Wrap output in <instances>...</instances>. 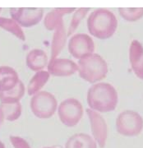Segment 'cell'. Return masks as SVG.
Returning <instances> with one entry per match:
<instances>
[{"label": "cell", "mask_w": 143, "mask_h": 148, "mask_svg": "<svg viewBox=\"0 0 143 148\" xmlns=\"http://www.w3.org/2000/svg\"><path fill=\"white\" fill-rule=\"evenodd\" d=\"M118 95L114 86L107 82L93 85L87 93V103L93 110L107 113L115 110Z\"/></svg>", "instance_id": "1"}, {"label": "cell", "mask_w": 143, "mask_h": 148, "mask_svg": "<svg viewBox=\"0 0 143 148\" xmlns=\"http://www.w3.org/2000/svg\"><path fill=\"white\" fill-rule=\"evenodd\" d=\"M87 28L90 34L100 40L109 39L118 28V20L114 13L105 8L93 11L87 20Z\"/></svg>", "instance_id": "2"}, {"label": "cell", "mask_w": 143, "mask_h": 148, "mask_svg": "<svg viewBox=\"0 0 143 148\" xmlns=\"http://www.w3.org/2000/svg\"><path fill=\"white\" fill-rule=\"evenodd\" d=\"M25 87L14 69L0 67V101L2 103L18 102L24 95Z\"/></svg>", "instance_id": "3"}, {"label": "cell", "mask_w": 143, "mask_h": 148, "mask_svg": "<svg viewBox=\"0 0 143 148\" xmlns=\"http://www.w3.org/2000/svg\"><path fill=\"white\" fill-rule=\"evenodd\" d=\"M78 72L85 81L95 83L105 77L108 65L101 55L92 53L79 59Z\"/></svg>", "instance_id": "4"}, {"label": "cell", "mask_w": 143, "mask_h": 148, "mask_svg": "<svg viewBox=\"0 0 143 148\" xmlns=\"http://www.w3.org/2000/svg\"><path fill=\"white\" fill-rule=\"evenodd\" d=\"M116 129L122 136H138L143 129L142 117L135 111H122L117 117Z\"/></svg>", "instance_id": "5"}, {"label": "cell", "mask_w": 143, "mask_h": 148, "mask_svg": "<svg viewBox=\"0 0 143 148\" xmlns=\"http://www.w3.org/2000/svg\"><path fill=\"white\" fill-rule=\"evenodd\" d=\"M58 103L55 97L47 91H39L31 101L33 114L40 119H49L54 114Z\"/></svg>", "instance_id": "6"}, {"label": "cell", "mask_w": 143, "mask_h": 148, "mask_svg": "<svg viewBox=\"0 0 143 148\" xmlns=\"http://www.w3.org/2000/svg\"><path fill=\"white\" fill-rule=\"evenodd\" d=\"M58 114L60 121L65 126L75 127L83 115V108L81 102L74 98H68L58 106Z\"/></svg>", "instance_id": "7"}, {"label": "cell", "mask_w": 143, "mask_h": 148, "mask_svg": "<svg viewBox=\"0 0 143 148\" xmlns=\"http://www.w3.org/2000/svg\"><path fill=\"white\" fill-rule=\"evenodd\" d=\"M43 9L40 8H11L12 19L21 27H31L38 24L43 17Z\"/></svg>", "instance_id": "8"}, {"label": "cell", "mask_w": 143, "mask_h": 148, "mask_svg": "<svg viewBox=\"0 0 143 148\" xmlns=\"http://www.w3.org/2000/svg\"><path fill=\"white\" fill-rule=\"evenodd\" d=\"M68 50L74 58L81 59L94 52L95 44L88 35L77 34L69 40Z\"/></svg>", "instance_id": "9"}, {"label": "cell", "mask_w": 143, "mask_h": 148, "mask_svg": "<svg viewBox=\"0 0 143 148\" xmlns=\"http://www.w3.org/2000/svg\"><path fill=\"white\" fill-rule=\"evenodd\" d=\"M86 114L90 120L93 138L95 142L98 143L100 147L104 148L105 147L108 136V129L105 120L99 113H97V111L93 110L91 109H87Z\"/></svg>", "instance_id": "10"}, {"label": "cell", "mask_w": 143, "mask_h": 148, "mask_svg": "<svg viewBox=\"0 0 143 148\" xmlns=\"http://www.w3.org/2000/svg\"><path fill=\"white\" fill-rule=\"evenodd\" d=\"M49 73L56 77H68L78 71V65L68 58H51L48 66Z\"/></svg>", "instance_id": "11"}, {"label": "cell", "mask_w": 143, "mask_h": 148, "mask_svg": "<svg viewBox=\"0 0 143 148\" xmlns=\"http://www.w3.org/2000/svg\"><path fill=\"white\" fill-rule=\"evenodd\" d=\"M129 61L133 73L138 78L143 80V45L137 40L130 45Z\"/></svg>", "instance_id": "12"}, {"label": "cell", "mask_w": 143, "mask_h": 148, "mask_svg": "<svg viewBox=\"0 0 143 148\" xmlns=\"http://www.w3.org/2000/svg\"><path fill=\"white\" fill-rule=\"evenodd\" d=\"M76 10L75 8H54L44 18V26L48 30L52 31L58 28L59 26L64 24L63 21V16L69 14Z\"/></svg>", "instance_id": "13"}, {"label": "cell", "mask_w": 143, "mask_h": 148, "mask_svg": "<svg viewBox=\"0 0 143 148\" xmlns=\"http://www.w3.org/2000/svg\"><path fill=\"white\" fill-rule=\"evenodd\" d=\"M65 148H97V144L90 135L77 133L68 140Z\"/></svg>", "instance_id": "14"}, {"label": "cell", "mask_w": 143, "mask_h": 148, "mask_svg": "<svg viewBox=\"0 0 143 148\" xmlns=\"http://www.w3.org/2000/svg\"><path fill=\"white\" fill-rule=\"evenodd\" d=\"M48 63L46 53L40 49H33L30 51L27 57V66L33 71L43 69Z\"/></svg>", "instance_id": "15"}, {"label": "cell", "mask_w": 143, "mask_h": 148, "mask_svg": "<svg viewBox=\"0 0 143 148\" xmlns=\"http://www.w3.org/2000/svg\"><path fill=\"white\" fill-rule=\"evenodd\" d=\"M66 37L67 35L65 32L64 24L55 29L53 40H52V46H51L52 58H57V56L63 49V48L66 44Z\"/></svg>", "instance_id": "16"}, {"label": "cell", "mask_w": 143, "mask_h": 148, "mask_svg": "<svg viewBox=\"0 0 143 148\" xmlns=\"http://www.w3.org/2000/svg\"><path fill=\"white\" fill-rule=\"evenodd\" d=\"M49 78V73L45 71H39L33 77L28 85V94H36L46 84Z\"/></svg>", "instance_id": "17"}, {"label": "cell", "mask_w": 143, "mask_h": 148, "mask_svg": "<svg viewBox=\"0 0 143 148\" xmlns=\"http://www.w3.org/2000/svg\"><path fill=\"white\" fill-rule=\"evenodd\" d=\"M3 118L8 121L16 120L21 114V106L19 102L15 103H2L0 106Z\"/></svg>", "instance_id": "18"}, {"label": "cell", "mask_w": 143, "mask_h": 148, "mask_svg": "<svg viewBox=\"0 0 143 148\" xmlns=\"http://www.w3.org/2000/svg\"><path fill=\"white\" fill-rule=\"evenodd\" d=\"M0 27L8 32H11L21 40H25V36L21 30L20 25L14 19H9L5 17H0Z\"/></svg>", "instance_id": "19"}, {"label": "cell", "mask_w": 143, "mask_h": 148, "mask_svg": "<svg viewBox=\"0 0 143 148\" xmlns=\"http://www.w3.org/2000/svg\"><path fill=\"white\" fill-rule=\"evenodd\" d=\"M118 12L124 20L130 22L137 21L143 17V8H119Z\"/></svg>", "instance_id": "20"}, {"label": "cell", "mask_w": 143, "mask_h": 148, "mask_svg": "<svg viewBox=\"0 0 143 148\" xmlns=\"http://www.w3.org/2000/svg\"><path fill=\"white\" fill-rule=\"evenodd\" d=\"M90 11V8H78L74 12V15L72 18L71 23L68 27V35H71L72 33L76 31V29L80 25L81 21L83 20V18L86 16L87 12Z\"/></svg>", "instance_id": "21"}, {"label": "cell", "mask_w": 143, "mask_h": 148, "mask_svg": "<svg viewBox=\"0 0 143 148\" xmlns=\"http://www.w3.org/2000/svg\"><path fill=\"white\" fill-rule=\"evenodd\" d=\"M10 141L14 148H31L30 145L23 138L16 136H11Z\"/></svg>", "instance_id": "22"}, {"label": "cell", "mask_w": 143, "mask_h": 148, "mask_svg": "<svg viewBox=\"0 0 143 148\" xmlns=\"http://www.w3.org/2000/svg\"><path fill=\"white\" fill-rule=\"evenodd\" d=\"M3 114H2V112H1V110H0V126H1V124H2V123H3Z\"/></svg>", "instance_id": "23"}, {"label": "cell", "mask_w": 143, "mask_h": 148, "mask_svg": "<svg viewBox=\"0 0 143 148\" xmlns=\"http://www.w3.org/2000/svg\"><path fill=\"white\" fill-rule=\"evenodd\" d=\"M0 148H5L4 145H3V143H2V142H0Z\"/></svg>", "instance_id": "24"}, {"label": "cell", "mask_w": 143, "mask_h": 148, "mask_svg": "<svg viewBox=\"0 0 143 148\" xmlns=\"http://www.w3.org/2000/svg\"><path fill=\"white\" fill-rule=\"evenodd\" d=\"M44 148H54V147H44Z\"/></svg>", "instance_id": "25"}, {"label": "cell", "mask_w": 143, "mask_h": 148, "mask_svg": "<svg viewBox=\"0 0 143 148\" xmlns=\"http://www.w3.org/2000/svg\"><path fill=\"white\" fill-rule=\"evenodd\" d=\"M0 12H1V8H0Z\"/></svg>", "instance_id": "26"}]
</instances>
